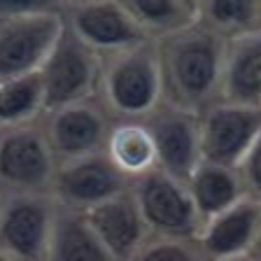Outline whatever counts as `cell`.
<instances>
[{
	"label": "cell",
	"instance_id": "obj_1",
	"mask_svg": "<svg viewBox=\"0 0 261 261\" xmlns=\"http://www.w3.org/2000/svg\"><path fill=\"white\" fill-rule=\"evenodd\" d=\"M161 75V100L201 114L219 100L226 38L198 19L154 38Z\"/></svg>",
	"mask_w": 261,
	"mask_h": 261
},
{
	"label": "cell",
	"instance_id": "obj_2",
	"mask_svg": "<svg viewBox=\"0 0 261 261\" xmlns=\"http://www.w3.org/2000/svg\"><path fill=\"white\" fill-rule=\"evenodd\" d=\"M98 98L112 119H142L161 103V75L154 40L100 56Z\"/></svg>",
	"mask_w": 261,
	"mask_h": 261
},
{
	"label": "cell",
	"instance_id": "obj_3",
	"mask_svg": "<svg viewBox=\"0 0 261 261\" xmlns=\"http://www.w3.org/2000/svg\"><path fill=\"white\" fill-rule=\"evenodd\" d=\"M56 159L42 124L0 126V196L51 194Z\"/></svg>",
	"mask_w": 261,
	"mask_h": 261
},
{
	"label": "cell",
	"instance_id": "obj_4",
	"mask_svg": "<svg viewBox=\"0 0 261 261\" xmlns=\"http://www.w3.org/2000/svg\"><path fill=\"white\" fill-rule=\"evenodd\" d=\"M40 82L44 93V112L77 100H87L98 93L100 54L82 42L63 23L59 40L40 65Z\"/></svg>",
	"mask_w": 261,
	"mask_h": 261
},
{
	"label": "cell",
	"instance_id": "obj_5",
	"mask_svg": "<svg viewBox=\"0 0 261 261\" xmlns=\"http://www.w3.org/2000/svg\"><path fill=\"white\" fill-rule=\"evenodd\" d=\"M40 124L56 163H63L105 152L108 133L114 119L100 103V98L93 96L87 100L47 110Z\"/></svg>",
	"mask_w": 261,
	"mask_h": 261
},
{
	"label": "cell",
	"instance_id": "obj_6",
	"mask_svg": "<svg viewBox=\"0 0 261 261\" xmlns=\"http://www.w3.org/2000/svg\"><path fill=\"white\" fill-rule=\"evenodd\" d=\"M130 196L149 233L196 238L201 228V217L196 212L185 182L154 168L130 179Z\"/></svg>",
	"mask_w": 261,
	"mask_h": 261
},
{
	"label": "cell",
	"instance_id": "obj_7",
	"mask_svg": "<svg viewBox=\"0 0 261 261\" xmlns=\"http://www.w3.org/2000/svg\"><path fill=\"white\" fill-rule=\"evenodd\" d=\"M54 215L51 194L0 196V250L16 261H42Z\"/></svg>",
	"mask_w": 261,
	"mask_h": 261
},
{
	"label": "cell",
	"instance_id": "obj_8",
	"mask_svg": "<svg viewBox=\"0 0 261 261\" xmlns=\"http://www.w3.org/2000/svg\"><path fill=\"white\" fill-rule=\"evenodd\" d=\"M201 159L224 166H238L261 133V105L217 103L198 114Z\"/></svg>",
	"mask_w": 261,
	"mask_h": 261
},
{
	"label": "cell",
	"instance_id": "obj_9",
	"mask_svg": "<svg viewBox=\"0 0 261 261\" xmlns=\"http://www.w3.org/2000/svg\"><path fill=\"white\" fill-rule=\"evenodd\" d=\"M130 187V179L108 161L105 152L56 163L51 198L68 210L87 212L121 194Z\"/></svg>",
	"mask_w": 261,
	"mask_h": 261
},
{
	"label": "cell",
	"instance_id": "obj_10",
	"mask_svg": "<svg viewBox=\"0 0 261 261\" xmlns=\"http://www.w3.org/2000/svg\"><path fill=\"white\" fill-rule=\"evenodd\" d=\"M142 121L152 133L154 149H156V168L179 182H187L191 170L201 161L198 114L161 100L152 112L142 117Z\"/></svg>",
	"mask_w": 261,
	"mask_h": 261
},
{
	"label": "cell",
	"instance_id": "obj_11",
	"mask_svg": "<svg viewBox=\"0 0 261 261\" xmlns=\"http://www.w3.org/2000/svg\"><path fill=\"white\" fill-rule=\"evenodd\" d=\"M63 31L61 14L0 19V82L38 72Z\"/></svg>",
	"mask_w": 261,
	"mask_h": 261
},
{
	"label": "cell",
	"instance_id": "obj_12",
	"mask_svg": "<svg viewBox=\"0 0 261 261\" xmlns=\"http://www.w3.org/2000/svg\"><path fill=\"white\" fill-rule=\"evenodd\" d=\"M61 16L65 26L100 56L152 40L117 0H87L63 5Z\"/></svg>",
	"mask_w": 261,
	"mask_h": 261
},
{
	"label": "cell",
	"instance_id": "obj_13",
	"mask_svg": "<svg viewBox=\"0 0 261 261\" xmlns=\"http://www.w3.org/2000/svg\"><path fill=\"white\" fill-rule=\"evenodd\" d=\"M261 226V198L243 196L233 205L203 219L196 243L207 261H231L247 256Z\"/></svg>",
	"mask_w": 261,
	"mask_h": 261
},
{
	"label": "cell",
	"instance_id": "obj_14",
	"mask_svg": "<svg viewBox=\"0 0 261 261\" xmlns=\"http://www.w3.org/2000/svg\"><path fill=\"white\" fill-rule=\"evenodd\" d=\"M84 215L100 243L117 261H126L149 236V228L130 196V187L100 205L87 210Z\"/></svg>",
	"mask_w": 261,
	"mask_h": 261
},
{
	"label": "cell",
	"instance_id": "obj_15",
	"mask_svg": "<svg viewBox=\"0 0 261 261\" xmlns=\"http://www.w3.org/2000/svg\"><path fill=\"white\" fill-rule=\"evenodd\" d=\"M219 100L261 105V31L226 40Z\"/></svg>",
	"mask_w": 261,
	"mask_h": 261
},
{
	"label": "cell",
	"instance_id": "obj_16",
	"mask_svg": "<svg viewBox=\"0 0 261 261\" xmlns=\"http://www.w3.org/2000/svg\"><path fill=\"white\" fill-rule=\"evenodd\" d=\"M42 261H117L108 252L87 215L56 205Z\"/></svg>",
	"mask_w": 261,
	"mask_h": 261
},
{
	"label": "cell",
	"instance_id": "obj_17",
	"mask_svg": "<svg viewBox=\"0 0 261 261\" xmlns=\"http://www.w3.org/2000/svg\"><path fill=\"white\" fill-rule=\"evenodd\" d=\"M185 185L201 222L247 196V189L236 166H224V163L205 161V159L198 161Z\"/></svg>",
	"mask_w": 261,
	"mask_h": 261
},
{
	"label": "cell",
	"instance_id": "obj_18",
	"mask_svg": "<svg viewBox=\"0 0 261 261\" xmlns=\"http://www.w3.org/2000/svg\"><path fill=\"white\" fill-rule=\"evenodd\" d=\"M105 156L124 177L136 179L156 168V149L142 119H117L108 133Z\"/></svg>",
	"mask_w": 261,
	"mask_h": 261
},
{
	"label": "cell",
	"instance_id": "obj_19",
	"mask_svg": "<svg viewBox=\"0 0 261 261\" xmlns=\"http://www.w3.org/2000/svg\"><path fill=\"white\" fill-rule=\"evenodd\" d=\"M196 19L224 38L261 31V0H198Z\"/></svg>",
	"mask_w": 261,
	"mask_h": 261
},
{
	"label": "cell",
	"instance_id": "obj_20",
	"mask_svg": "<svg viewBox=\"0 0 261 261\" xmlns=\"http://www.w3.org/2000/svg\"><path fill=\"white\" fill-rule=\"evenodd\" d=\"M44 93L38 72L0 82V126L31 124L42 119Z\"/></svg>",
	"mask_w": 261,
	"mask_h": 261
},
{
	"label": "cell",
	"instance_id": "obj_21",
	"mask_svg": "<svg viewBox=\"0 0 261 261\" xmlns=\"http://www.w3.org/2000/svg\"><path fill=\"white\" fill-rule=\"evenodd\" d=\"M117 3L152 40L177 31L196 19V7L191 0H117Z\"/></svg>",
	"mask_w": 261,
	"mask_h": 261
},
{
	"label": "cell",
	"instance_id": "obj_22",
	"mask_svg": "<svg viewBox=\"0 0 261 261\" xmlns=\"http://www.w3.org/2000/svg\"><path fill=\"white\" fill-rule=\"evenodd\" d=\"M126 261H207L196 238L149 233Z\"/></svg>",
	"mask_w": 261,
	"mask_h": 261
},
{
	"label": "cell",
	"instance_id": "obj_23",
	"mask_svg": "<svg viewBox=\"0 0 261 261\" xmlns=\"http://www.w3.org/2000/svg\"><path fill=\"white\" fill-rule=\"evenodd\" d=\"M236 168L243 177L247 194L254 196V198H261V133L256 136V140L252 142V147L245 152V156L240 159Z\"/></svg>",
	"mask_w": 261,
	"mask_h": 261
},
{
	"label": "cell",
	"instance_id": "obj_24",
	"mask_svg": "<svg viewBox=\"0 0 261 261\" xmlns=\"http://www.w3.org/2000/svg\"><path fill=\"white\" fill-rule=\"evenodd\" d=\"M61 14L63 0H0V19L26 14Z\"/></svg>",
	"mask_w": 261,
	"mask_h": 261
},
{
	"label": "cell",
	"instance_id": "obj_25",
	"mask_svg": "<svg viewBox=\"0 0 261 261\" xmlns=\"http://www.w3.org/2000/svg\"><path fill=\"white\" fill-rule=\"evenodd\" d=\"M247 256H252V259L261 261V226H259V233H256V240H254V245H252V250H250V254H247Z\"/></svg>",
	"mask_w": 261,
	"mask_h": 261
},
{
	"label": "cell",
	"instance_id": "obj_26",
	"mask_svg": "<svg viewBox=\"0 0 261 261\" xmlns=\"http://www.w3.org/2000/svg\"><path fill=\"white\" fill-rule=\"evenodd\" d=\"M0 261H16V259L12 254H7L5 250H0Z\"/></svg>",
	"mask_w": 261,
	"mask_h": 261
},
{
	"label": "cell",
	"instance_id": "obj_27",
	"mask_svg": "<svg viewBox=\"0 0 261 261\" xmlns=\"http://www.w3.org/2000/svg\"><path fill=\"white\" fill-rule=\"evenodd\" d=\"M72 3H87V0H63V5H72Z\"/></svg>",
	"mask_w": 261,
	"mask_h": 261
},
{
	"label": "cell",
	"instance_id": "obj_28",
	"mask_svg": "<svg viewBox=\"0 0 261 261\" xmlns=\"http://www.w3.org/2000/svg\"><path fill=\"white\" fill-rule=\"evenodd\" d=\"M231 261H256V259H252V256H240V259H231Z\"/></svg>",
	"mask_w": 261,
	"mask_h": 261
},
{
	"label": "cell",
	"instance_id": "obj_29",
	"mask_svg": "<svg viewBox=\"0 0 261 261\" xmlns=\"http://www.w3.org/2000/svg\"><path fill=\"white\" fill-rule=\"evenodd\" d=\"M191 3H194V7H196V3H198V0H191Z\"/></svg>",
	"mask_w": 261,
	"mask_h": 261
}]
</instances>
